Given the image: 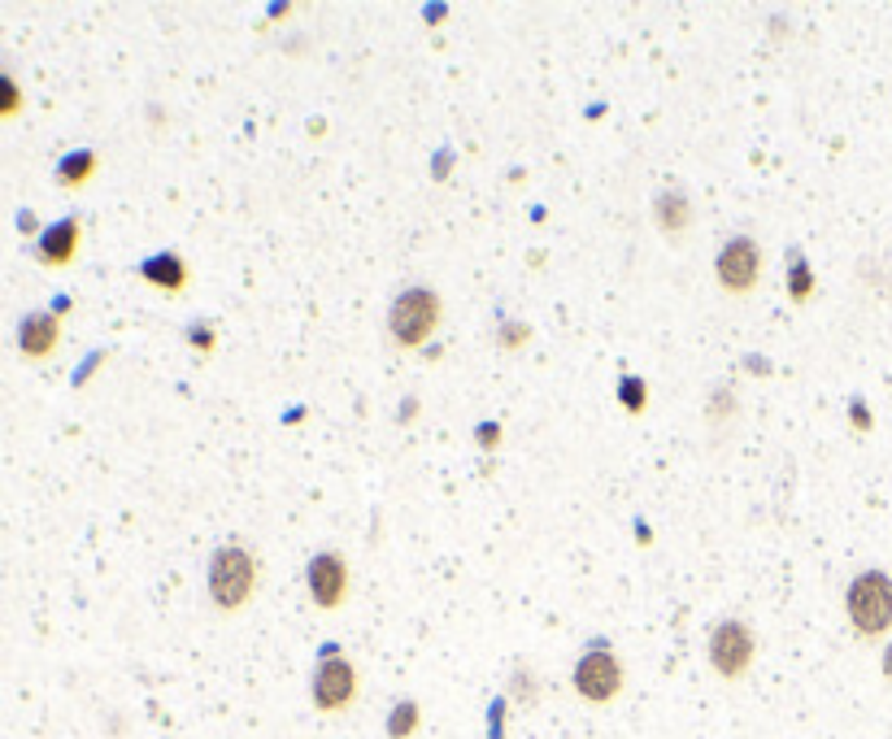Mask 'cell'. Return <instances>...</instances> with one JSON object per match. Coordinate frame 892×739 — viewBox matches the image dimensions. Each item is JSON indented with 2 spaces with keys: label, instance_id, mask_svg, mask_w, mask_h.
<instances>
[{
  "label": "cell",
  "instance_id": "obj_1",
  "mask_svg": "<svg viewBox=\"0 0 892 739\" xmlns=\"http://www.w3.org/2000/svg\"><path fill=\"white\" fill-rule=\"evenodd\" d=\"M257 579H262V566H257V553L240 540H227L209 553V566H205V596L218 614H240L253 592H257Z\"/></svg>",
  "mask_w": 892,
  "mask_h": 739
},
{
  "label": "cell",
  "instance_id": "obj_2",
  "mask_svg": "<svg viewBox=\"0 0 892 739\" xmlns=\"http://www.w3.org/2000/svg\"><path fill=\"white\" fill-rule=\"evenodd\" d=\"M441 323H445V301H441L436 288H423V283L401 288L393 296V305H388V340L401 353L423 349L441 331Z\"/></svg>",
  "mask_w": 892,
  "mask_h": 739
},
{
  "label": "cell",
  "instance_id": "obj_3",
  "mask_svg": "<svg viewBox=\"0 0 892 739\" xmlns=\"http://www.w3.org/2000/svg\"><path fill=\"white\" fill-rule=\"evenodd\" d=\"M845 618L858 640H884L892 631V574L863 570L845 587Z\"/></svg>",
  "mask_w": 892,
  "mask_h": 739
},
{
  "label": "cell",
  "instance_id": "obj_4",
  "mask_svg": "<svg viewBox=\"0 0 892 739\" xmlns=\"http://www.w3.org/2000/svg\"><path fill=\"white\" fill-rule=\"evenodd\" d=\"M362 696V675L358 666L340 653V644H323L318 662H314V675H310V705L327 718L336 714H349Z\"/></svg>",
  "mask_w": 892,
  "mask_h": 739
},
{
  "label": "cell",
  "instance_id": "obj_5",
  "mask_svg": "<svg viewBox=\"0 0 892 739\" xmlns=\"http://www.w3.org/2000/svg\"><path fill=\"white\" fill-rule=\"evenodd\" d=\"M570 688H575V696L583 705L605 710V705H614L623 696L627 670H623V662H618V653L610 644H592V649L579 653V662L570 670Z\"/></svg>",
  "mask_w": 892,
  "mask_h": 739
},
{
  "label": "cell",
  "instance_id": "obj_6",
  "mask_svg": "<svg viewBox=\"0 0 892 739\" xmlns=\"http://www.w3.org/2000/svg\"><path fill=\"white\" fill-rule=\"evenodd\" d=\"M706 662L710 670L723 679V683H740L754 662H758V635L745 618H723L710 627V640H706Z\"/></svg>",
  "mask_w": 892,
  "mask_h": 739
},
{
  "label": "cell",
  "instance_id": "obj_7",
  "mask_svg": "<svg viewBox=\"0 0 892 739\" xmlns=\"http://www.w3.org/2000/svg\"><path fill=\"white\" fill-rule=\"evenodd\" d=\"M767 275V253L754 235H732L714 257V279L727 296H754Z\"/></svg>",
  "mask_w": 892,
  "mask_h": 739
},
{
  "label": "cell",
  "instance_id": "obj_8",
  "mask_svg": "<svg viewBox=\"0 0 892 739\" xmlns=\"http://www.w3.org/2000/svg\"><path fill=\"white\" fill-rule=\"evenodd\" d=\"M305 587H310V601H314L318 609H340V605L349 601V592H353L345 553H336V548L314 553L310 566H305Z\"/></svg>",
  "mask_w": 892,
  "mask_h": 739
},
{
  "label": "cell",
  "instance_id": "obj_9",
  "mask_svg": "<svg viewBox=\"0 0 892 739\" xmlns=\"http://www.w3.org/2000/svg\"><path fill=\"white\" fill-rule=\"evenodd\" d=\"M79 244H83V222H79L74 214H65V218H57V222H48V227L39 231V240H35V262L48 266V270H61V266H70V262L79 257Z\"/></svg>",
  "mask_w": 892,
  "mask_h": 739
},
{
  "label": "cell",
  "instance_id": "obj_10",
  "mask_svg": "<svg viewBox=\"0 0 892 739\" xmlns=\"http://www.w3.org/2000/svg\"><path fill=\"white\" fill-rule=\"evenodd\" d=\"M13 340H17V353L26 362H48L61 344V318L52 310H31V314H22Z\"/></svg>",
  "mask_w": 892,
  "mask_h": 739
},
{
  "label": "cell",
  "instance_id": "obj_11",
  "mask_svg": "<svg viewBox=\"0 0 892 739\" xmlns=\"http://www.w3.org/2000/svg\"><path fill=\"white\" fill-rule=\"evenodd\" d=\"M140 279L144 283H153L157 292H170V296H179V292H188V283H192V270H188V262L179 257V253H153V257H144L140 262Z\"/></svg>",
  "mask_w": 892,
  "mask_h": 739
},
{
  "label": "cell",
  "instance_id": "obj_12",
  "mask_svg": "<svg viewBox=\"0 0 892 739\" xmlns=\"http://www.w3.org/2000/svg\"><path fill=\"white\" fill-rule=\"evenodd\" d=\"M692 196L688 192H679V187H671V192H662L658 201H653V222H658V231L675 244V240H684V231L692 227Z\"/></svg>",
  "mask_w": 892,
  "mask_h": 739
},
{
  "label": "cell",
  "instance_id": "obj_13",
  "mask_svg": "<svg viewBox=\"0 0 892 739\" xmlns=\"http://www.w3.org/2000/svg\"><path fill=\"white\" fill-rule=\"evenodd\" d=\"M96 170H100V157H96L92 148H74V153H65V157L57 161L52 179H57V187L79 192V187H87V183L96 179Z\"/></svg>",
  "mask_w": 892,
  "mask_h": 739
},
{
  "label": "cell",
  "instance_id": "obj_14",
  "mask_svg": "<svg viewBox=\"0 0 892 739\" xmlns=\"http://www.w3.org/2000/svg\"><path fill=\"white\" fill-rule=\"evenodd\" d=\"M736 417H740V400H736V391H732L727 383H714V387H710V400H706V422H710V431L723 435Z\"/></svg>",
  "mask_w": 892,
  "mask_h": 739
},
{
  "label": "cell",
  "instance_id": "obj_15",
  "mask_svg": "<svg viewBox=\"0 0 892 739\" xmlns=\"http://www.w3.org/2000/svg\"><path fill=\"white\" fill-rule=\"evenodd\" d=\"M419 727H423V705H419L414 696H401V701L388 710L384 731H388V739H414Z\"/></svg>",
  "mask_w": 892,
  "mask_h": 739
},
{
  "label": "cell",
  "instance_id": "obj_16",
  "mask_svg": "<svg viewBox=\"0 0 892 739\" xmlns=\"http://www.w3.org/2000/svg\"><path fill=\"white\" fill-rule=\"evenodd\" d=\"M788 296H793L797 305H806V301L815 296V270H810V262L801 257V249L788 253Z\"/></svg>",
  "mask_w": 892,
  "mask_h": 739
},
{
  "label": "cell",
  "instance_id": "obj_17",
  "mask_svg": "<svg viewBox=\"0 0 892 739\" xmlns=\"http://www.w3.org/2000/svg\"><path fill=\"white\" fill-rule=\"evenodd\" d=\"M509 701H514L518 710H531V705L540 701V679H535V670H531L527 662H518L514 675H509Z\"/></svg>",
  "mask_w": 892,
  "mask_h": 739
},
{
  "label": "cell",
  "instance_id": "obj_18",
  "mask_svg": "<svg viewBox=\"0 0 892 739\" xmlns=\"http://www.w3.org/2000/svg\"><path fill=\"white\" fill-rule=\"evenodd\" d=\"M618 400H623V409L627 413H644V404H649V383L640 378V374H623L618 378Z\"/></svg>",
  "mask_w": 892,
  "mask_h": 739
},
{
  "label": "cell",
  "instance_id": "obj_19",
  "mask_svg": "<svg viewBox=\"0 0 892 739\" xmlns=\"http://www.w3.org/2000/svg\"><path fill=\"white\" fill-rule=\"evenodd\" d=\"M22 105H26V92H22V83L0 65V122L4 118H17L22 113Z\"/></svg>",
  "mask_w": 892,
  "mask_h": 739
},
{
  "label": "cell",
  "instance_id": "obj_20",
  "mask_svg": "<svg viewBox=\"0 0 892 739\" xmlns=\"http://www.w3.org/2000/svg\"><path fill=\"white\" fill-rule=\"evenodd\" d=\"M496 344L509 349V353H514V349H527V344H531V327H527V323H501Z\"/></svg>",
  "mask_w": 892,
  "mask_h": 739
},
{
  "label": "cell",
  "instance_id": "obj_21",
  "mask_svg": "<svg viewBox=\"0 0 892 739\" xmlns=\"http://www.w3.org/2000/svg\"><path fill=\"white\" fill-rule=\"evenodd\" d=\"M188 344H192L196 353H205V358H209V353L218 349V336H214V327H209V323H192V327H188Z\"/></svg>",
  "mask_w": 892,
  "mask_h": 739
},
{
  "label": "cell",
  "instance_id": "obj_22",
  "mask_svg": "<svg viewBox=\"0 0 892 739\" xmlns=\"http://www.w3.org/2000/svg\"><path fill=\"white\" fill-rule=\"evenodd\" d=\"M849 426H854L858 435H867V431L876 426V413L867 409V400H863V396H854V400H849Z\"/></svg>",
  "mask_w": 892,
  "mask_h": 739
},
{
  "label": "cell",
  "instance_id": "obj_23",
  "mask_svg": "<svg viewBox=\"0 0 892 739\" xmlns=\"http://www.w3.org/2000/svg\"><path fill=\"white\" fill-rule=\"evenodd\" d=\"M474 439H479V448H496V444H501V426H496V422H483V426H474Z\"/></svg>",
  "mask_w": 892,
  "mask_h": 739
},
{
  "label": "cell",
  "instance_id": "obj_24",
  "mask_svg": "<svg viewBox=\"0 0 892 739\" xmlns=\"http://www.w3.org/2000/svg\"><path fill=\"white\" fill-rule=\"evenodd\" d=\"M17 231H22V235H39L44 227L35 222V214H31V209H22V214H17Z\"/></svg>",
  "mask_w": 892,
  "mask_h": 739
},
{
  "label": "cell",
  "instance_id": "obj_25",
  "mask_svg": "<svg viewBox=\"0 0 892 739\" xmlns=\"http://www.w3.org/2000/svg\"><path fill=\"white\" fill-rule=\"evenodd\" d=\"M100 362H105V353H92V358L79 366V374H74V387H79V383H87V378H92V370L100 366Z\"/></svg>",
  "mask_w": 892,
  "mask_h": 739
},
{
  "label": "cell",
  "instance_id": "obj_26",
  "mask_svg": "<svg viewBox=\"0 0 892 739\" xmlns=\"http://www.w3.org/2000/svg\"><path fill=\"white\" fill-rule=\"evenodd\" d=\"M448 170H453V153H448V148H441V153H436V179H445Z\"/></svg>",
  "mask_w": 892,
  "mask_h": 739
},
{
  "label": "cell",
  "instance_id": "obj_27",
  "mask_svg": "<svg viewBox=\"0 0 892 739\" xmlns=\"http://www.w3.org/2000/svg\"><path fill=\"white\" fill-rule=\"evenodd\" d=\"M880 670H884V679L892 683V640H889V649H884V662H880Z\"/></svg>",
  "mask_w": 892,
  "mask_h": 739
},
{
  "label": "cell",
  "instance_id": "obj_28",
  "mask_svg": "<svg viewBox=\"0 0 892 739\" xmlns=\"http://www.w3.org/2000/svg\"><path fill=\"white\" fill-rule=\"evenodd\" d=\"M52 314H57V318L70 314V296H57V301H52Z\"/></svg>",
  "mask_w": 892,
  "mask_h": 739
}]
</instances>
